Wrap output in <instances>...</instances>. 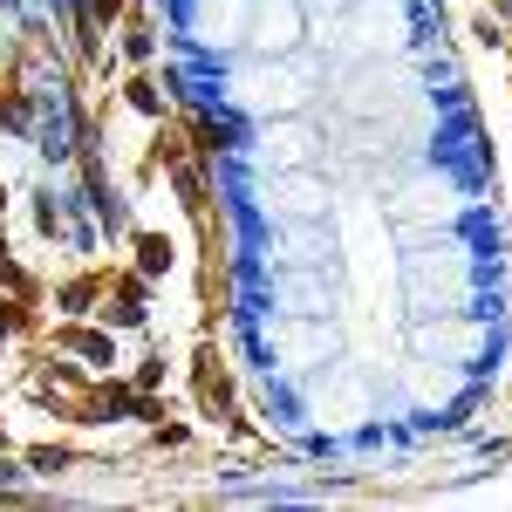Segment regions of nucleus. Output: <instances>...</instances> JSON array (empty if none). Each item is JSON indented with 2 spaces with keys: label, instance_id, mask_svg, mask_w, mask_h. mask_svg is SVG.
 Instances as JSON below:
<instances>
[{
  "label": "nucleus",
  "instance_id": "nucleus-1",
  "mask_svg": "<svg viewBox=\"0 0 512 512\" xmlns=\"http://www.w3.org/2000/svg\"><path fill=\"white\" fill-rule=\"evenodd\" d=\"M62 342H69V349H82V355H110V342H103V335H82V328H69Z\"/></svg>",
  "mask_w": 512,
  "mask_h": 512
},
{
  "label": "nucleus",
  "instance_id": "nucleus-2",
  "mask_svg": "<svg viewBox=\"0 0 512 512\" xmlns=\"http://www.w3.org/2000/svg\"><path fill=\"white\" fill-rule=\"evenodd\" d=\"M137 253H144V267H151V274L171 260V246H164V239H137Z\"/></svg>",
  "mask_w": 512,
  "mask_h": 512
},
{
  "label": "nucleus",
  "instance_id": "nucleus-3",
  "mask_svg": "<svg viewBox=\"0 0 512 512\" xmlns=\"http://www.w3.org/2000/svg\"><path fill=\"white\" fill-rule=\"evenodd\" d=\"M89 294H96V280H69V287H62V308H82Z\"/></svg>",
  "mask_w": 512,
  "mask_h": 512
},
{
  "label": "nucleus",
  "instance_id": "nucleus-4",
  "mask_svg": "<svg viewBox=\"0 0 512 512\" xmlns=\"http://www.w3.org/2000/svg\"><path fill=\"white\" fill-rule=\"evenodd\" d=\"M130 103H137V110H158V89H151V82L137 76V82H130Z\"/></svg>",
  "mask_w": 512,
  "mask_h": 512
}]
</instances>
